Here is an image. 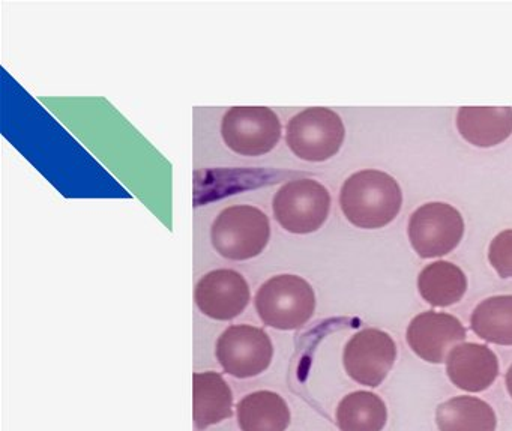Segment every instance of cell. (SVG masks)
<instances>
[{
  "instance_id": "1",
  "label": "cell",
  "mask_w": 512,
  "mask_h": 431,
  "mask_svg": "<svg viewBox=\"0 0 512 431\" xmlns=\"http://www.w3.org/2000/svg\"><path fill=\"white\" fill-rule=\"evenodd\" d=\"M403 191L388 173L368 169L353 173L340 191V208L349 223L359 229L388 226L400 214Z\"/></svg>"
},
{
  "instance_id": "2",
  "label": "cell",
  "mask_w": 512,
  "mask_h": 431,
  "mask_svg": "<svg viewBox=\"0 0 512 431\" xmlns=\"http://www.w3.org/2000/svg\"><path fill=\"white\" fill-rule=\"evenodd\" d=\"M271 239L268 215L253 205L223 209L211 227L212 247L229 260H250L260 256Z\"/></svg>"
},
{
  "instance_id": "3",
  "label": "cell",
  "mask_w": 512,
  "mask_h": 431,
  "mask_svg": "<svg viewBox=\"0 0 512 431\" xmlns=\"http://www.w3.org/2000/svg\"><path fill=\"white\" fill-rule=\"evenodd\" d=\"M256 310L265 325L292 331L302 328L313 317L316 293L298 275H277L257 290Z\"/></svg>"
},
{
  "instance_id": "4",
  "label": "cell",
  "mask_w": 512,
  "mask_h": 431,
  "mask_svg": "<svg viewBox=\"0 0 512 431\" xmlns=\"http://www.w3.org/2000/svg\"><path fill=\"white\" fill-rule=\"evenodd\" d=\"M346 139L343 119L326 107H310L290 119L286 143L290 151L308 163H323L340 152Z\"/></svg>"
},
{
  "instance_id": "5",
  "label": "cell",
  "mask_w": 512,
  "mask_h": 431,
  "mask_svg": "<svg viewBox=\"0 0 512 431\" xmlns=\"http://www.w3.org/2000/svg\"><path fill=\"white\" fill-rule=\"evenodd\" d=\"M331 203V194L325 185L314 179H295L275 193L272 212L286 232L310 235L328 220Z\"/></svg>"
},
{
  "instance_id": "6",
  "label": "cell",
  "mask_w": 512,
  "mask_h": 431,
  "mask_svg": "<svg viewBox=\"0 0 512 431\" xmlns=\"http://www.w3.org/2000/svg\"><path fill=\"white\" fill-rule=\"evenodd\" d=\"M283 125L269 107H232L221 121L227 148L242 157H262L280 143Z\"/></svg>"
},
{
  "instance_id": "7",
  "label": "cell",
  "mask_w": 512,
  "mask_h": 431,
  "mask_svg": "<svg viewBox=\"0 0 512 431\" xmlns=\"http://www.w3.org/2000/svg\"><path fill=\"white\" fill-rule=\"evenodd\" d=\"M407 233L410 245L421 259L446 256L463 239V215L449 203H425L410 215Z\"/></svg>"
},
{
  "instance_id": "8",
  "label": "cell",
  "mask_w": 512,
  "mask_h": 431,
  "mask_svg": "<svg viewBox=\"0 0 512 431\" xmlns=\"http://www.w3.org/2000/svg\"><path fill=\"white\" fill-rule=\"evenodd\" d=\"M215 353L226 373L245 379L257 376L269 367L274 347L262 328L233 325L217 341Z\"/></svg>"
},
{
  "instance_id": "9",
  "label": "cell",
  "mask_w": 512,
  "mask_h": 431,
  "mask_svg": "<svg viewBox=\"0 0 512 431\" xmlns=\"http://www.w3.org/2000/svg\"><path fill=\"white\" fill-rule=\"evenodd\" d=\"M397 359L394 338L376 328L359 331L344 349L343 362L347 374L361 385L376 388L388 376Z\"/></svg>"
},
{
  "instance_id": "10",
  "label": "cell",
  "mask_w": 512,
  "mask_h": 431,
  "mask_svg": "<svg viewBox=\"0 0 512 431\" xmlns=\"http://www.w3.org/2000/svg\"><path fill=\"white\" fill-rule=\"evenodd\" d=\"M406 338L419 358L431 364H442L452 347L466 340V328L452 314L425 311L409 323Z\"/></svg>"
},
{
  "instance_id": "11",
  "label": "cell",
  "mask_w": 512,
  "mask_h": 431,
  "mask_svg": "<svg viewBox=\"0 0 512 431\" xmlns=\"http://www.w3.org/2000/svg\"><path fill=\"white\" fill-rule=\"evenodd\" d=\"M194 298L205 316L227 322L247 308L251 293L244 275L233 269H217L197 283Z\"/></svg>"
},
{
  "instance_id": "12",
  "label": "cell",
  "mask_w": 512,
  "mask_h": 431,
  "mask_svg": "<svg viewBox=\"0 0 512 431\" xmlns=\"http://www.w3.org/2000/svg\"><path fill=\"white\" fill-rule=\"evenodd\" d=\"M446 373L457 388L482 392L499 376V359L484 344L461 343L446 358Z\"/></svg>"
},
{
  "instance_id": "13",
  "label": "cell",
  "mask_w": 512,
  "mask_h": 431,
  "mask_svg": "<svg viewBox=\"0 0 512 431\" xmlns=\"http://www.w3.org/2000/svg\"><path fill=\"white\" fill-rule=\"evenodd\" d=\"M457 128L466 142L476 148H493L512 134L511 107H460Z\"/></svg>"
},
{
  "instance_id": "14",
  "label": "cell",
  "mask_w": 512,
  "mask_h": 431,
  "mask_svg": "<svg viewBox=\"0 0 512 431\" xmlns=\"http://www.w3.org/2000/svg\"><path fill=\"white\" fill-rule=\"evenodd\" d=\"M418 290L431 307H451L466 295V274L454 263L439 260L422 269Z\"/></svg>"
},
{
  "instance_id": "15",
  "label": "cell",
  "mask_w": 512,
  "mask_h": 431,
  "mask_svg": "<svg viewBox=\"0 0 512 431\" xmlns=\"http://www.w3.org/2000/svg\"><path fill=\"white\" fill-rule=\"evenodd\" d=\"M436 424L439 431H496L497 418L490 404L463 395L439 404Z\"/></svg>"
},
{
  "instance_id": "16",
  "label": "cell",
  "mask_w": 512,
  "mask_h": 431,
  "mask_svg": "<svg viewBox=\"0 0 512 431\" xmlns=\"http://www.w3.org/2000/svg\"><path fill=\"white\" fill-rule=\"evenodd\" d=\"M232 391L217 373L194 374V422L206 428L232 416Z\"/></svg>"
},
{
  "instance_id": "17",
  "label": "cell",
  "mask_w": 512,
  "mask_h": 431,
  "mask_svg": "<svg viewBox=\"0 0 512 431\" xmlns=\"http://www.w3.org/2000/svg\"><path fill=\"white\" fill-rule=\"evenodd\" d=\"M238 422L242 431H286L289 406L275 392H254L238 404Z\"/></svg>"
},
{
  "instance_id": "18",
  "label": "cell",
  "mask_w": 512,
  "mask_h": 431,
  "mask_svg": "<svg viewBox=\"0 0 512 431\" xmlns=\"http://www.w3.org/2000/svg\"><path fill=\"white\" fill-rule=\"evenodd\" d=\"M386 421L385 401L374 392H352L337 407V424L341 431H382Z\"/></svg>"
},
{
  "instance_id": "19",
  "label": "cell",
  "mask_w": 512,
  "mask_h": 431,
  "mask_svg": "<svg viewBox=\"0 0 512 431\" xmlns=\"http://www.w3.org/2000/svg\"><path fill=\"white\" fill-rule=\"evenodd\" d=\"M470 328L487 343L512 346V295L491 296L476 305Z\"/></svg>"
},
{
  "instance_id": "20",
  "label": "cell",
  "mask_w": 512,
  "mask_h": 431,
  "mask_svg": "<svg viewBox=\"0 0 512 431\" xmlns=\"http://www.w3.org/2000/svg\"><path fill=\"white\" fill-rule=\"evenodd\" d=\"M488 260L500 278H512V229L494 236L488 247Z\"/></svg>"
},
{
  "instance_id": "21",
  "label": "cell",
  "mask_w": 512,
  "mask_h": 431,
  "mask_svg": "<svg viewBox=\"0 0 512 431\" xmlns=\"http://www.w3.org/2000/svg\"><path fill=\"white\" fill-rule=\"evenodd\" d=\"M506 389H508L509 395L512 398V365L509 367L508 373H506L505 377Z\"/></svg>"
}]
</instances>
